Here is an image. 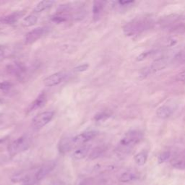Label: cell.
I'll return each instance as SVG.
<instances>
[{"instance_id":"obj_24","label":"cell","mask_w":185,"mask_h":185,"mask_svg":"<svg viewBox=\"0 0 185 185\" xmlns=\"http://www.w3.org/2000/svg\"><path fill=\"white\" fill-rule=\"evenodd\" d=\"M51 20L54 22H56V23H63V22H64L67 20V18L65 17L64 15L56 14L54 15V17H52Z\"/></svg>"},{"instance_id":"obj_18","label":"cell","mask_w":185,"mask_h":185,"mask_svg":"<svg viewBox=\"0 0 185 185\" xmlns=\"http://www.w3.org/2000/svg\"><path fill=\"white\" fill-rule=\"evenodd\" d=\"M104 9V2L101 1H95L93 2V16L95 17H98L101 15L102 11Z\"/></svg>"},{"instance_id":"obj_21","label":"cell","mask_w":185,"mask_h":185,"mask_svg":"<svg viewBox=\"0 0 185 185\" xmlns=\"http://www.w3.org/2000/svg\"><path fill=\"white\" fill-rule=\"evenodd\" d=\"M28 174L25 173H19L15 175L12 178V181L15 182H23V181H28Z\"/></svg>"},{"instance_id":"obj_17","label":"cell","mask_w":185,"mask_h":185,"mask_svg":"<svg viewBox=\"0 0 185 185\" xmlns=\"http://www.w3.org/2000/svg\"><path fill=\"white\" fill-rule=\"evenodd\" d=\"M148 159V153L146 152L143 151L137 154L134 156V161L138 166H143L145 165Z\"/></svg>"},{"instance_id":"obj_2","label":"cell","mask_w":185,"mask_h":185,"mask_svg":"<svg viewBox=\"0 0 185 185\" xmlns=\"http://www.w3.org/2000/svg\"><path fill=\"white\" fill-rule=\"evenodd\" d=\"M54 117V112L46 111V112H41L33 119L31 125L33 129L39 130L45 127L47 124L51 121Z\"/></svg>"},{"instance_id":"obj_29","label":"cell","mask_w":185,"mask_h":185,"mask_svg":"<svg viewBox=\"0 0 185 185\" xmlns=\"http://www.w3.org/2000/svg\"><path fill=\"white\" fill-rule=\"evenodd\" d=\"M33 184H34V182H32V181H30V180L28 179V181H26L25 183L22 185H33Z\"/></svg>"},{"instance_id":"obj_25","label":"cell","mask_w":185,"mask_h":185,"mask_svg":"<svg viewBox=\"0 0 185 185\" xmlns=\"http://www.w3.org/2000/svg\"><path fill=\"white\" fill-rule=\"evenodd\" d=\"M12 84L9 81H4L0 82V90H7L12 88Z\"/></svg>"},{"instance_id":"obj_14","label":"cell","mask_w":185,"mask_h":185,"mask_svg":"<svg viewBox=\"0 0 185 185\" xmlns=\"http://www.w3.org/2000/svg\"><path fill=\"white\" fill-rule=\"evenodd\" d=\"M46 101V94L44 93H41V94L37 97V99L30 104L29 108H28V111H29V112H32V111L36 110L37 108L42 107L43 106H44Z\"/></svg>"},{"instance_id":"obj_6","label":"cell","mask_w":185,"mask_h":185,"mask_svg":"<svg viewBox=\"0 0 185 185\" xmlns=\"http://www.w3.org/2000/svg\"><path fill=\"white\" fill-rule=\"evenodd\" d=\"M65 77H66V73L64 72H59V73L52 74L43 80V85L47 87L56 86L61 83L64 80Z\"/></svg>"},{"instance_id":"obj_33","label":"cell","mask_w":185,"mask_h":185,"mask_svg":"<svg viewBox=\"0 0 185 185\" xmlns=\"http://www.w3.org/2000/svg\"><path fill=\"white\" fill-rule=\"evenodd\" d=\"M2 56V54H0V56Z\"/></svg>"},{"instance_id":"obj_3","label":"cell","mask_w":185,"mask_h":185,"mask_svg":"<svg viewBox=\"0 0 185 185\" xmlns=\"http://www.w3.org/2000/svg\"><path fill=\"white\" fill-rule=\"evenodd\" d=\"M142 138V134L140 132L132 130L128 132L120 141V145L123 148H130L136 145Z\"/></svg>"},{"instance_id":"obj_4","label":"cell","mask_w":185,"mask_h":185,"mask_svg":"<svg viewBox=\"0 0 185 185\" xmlns=\"http://www.w3.org/2000/svg\"><path fill=\"white\" fill-rule=\"evenodd\" d=\"M98 134L95 131H86L82 132L72 138V143H73V148L80 147L88 143V141L92 140Z\"/></svg>"},{"instance_id":"obj_12","label":"cell","mask_w":185,"mask_h":185,"mask_svg":"<svg viewBox=\"0 0 185 185\" xmlns=\"http://www.w3.org/2000/svg\"><path fill=\"white\" fill-rule=\"evenodd\" d=\"M59 151L62 153H66L72 149H73V143H72V138H65L60 140L58 145Z\"/></svg>"},{"instance_id":"obj_26","label":"cell","mask_w":185,"mask_h":185,"mask_svg":"<svg viewBox=\"0 0 185 185\" xmlns=\"http://www.w3.org/2000/svg\"><path fill=\"white\" fill-rule=\"evenodd\" d=\"M88 67H89V65L88 64H84L80 65V66L75 67V68L74 69V71L78 72V73H81V72H84V71L87 70L88 68Z\"/></svg>"},{"instance_id":"obj_34","label":"cell","mask_w":185,"mask_h":185,"mask_svg":"<svg viewBox=\"0 0 185 185\" xmlns=\"http://www.w3.org/2000/svg\"></svg>"},{"instance_id":"obj_10","label":"cell","mask_w":185,"mask_h":185,"mask_svg":"<svg viewBox=\"0 0 185 185\" xmlns=\"http://www.w3.org/2000/svg\"><path fill=\"white\" fill-rule=\"evenodd\" d=\"M90 145H81V146L78 147L73 152V154H72V158H73L74 160H76V161L83 159V158H86V156L88 154L89 151H90Z\"/></svg>"},{"instance_id":"obj_5","label":"cell","mask_w":185,"mask_h":185,"mask_svg":"<svg viewBox=\"0 0 185 185\" xmlns=\"http://www.w3.org/2000/svg\"><path fill=\"white\" fill-rule=\"evenodd\" d=\"M48 31V28L46 27H38L30 30L25 35V44H32L44 36Z\"/></svg>"},{"instance_id":"obj_27","label":"cell","mask_w":185,"mask_h":185,"mask_svg":"<svg viewBox=\"0 0 185 185\" xmlns=\"http://www.w3.org/2000/svg\"><path fill=\"white\" fill-rule=\"evenodd\" d=\"M173 166L177 169H185V161H177L173 164Z\"/></svg>"},{"instance_id":"obj_16","label":"cell","mask_w":185,"mask_h":185,"mask_svg":"<svg viewBox=\"0 0 185 185\" xmlns=\"http://www.w3.org/2000/svg\"><path fill=\"white\" fill-rule=\"evenodd\" d=\"M38 20V17L35 15H29L26 16L22 21V25L23 27H30L35 25Z\"/></svg>"},{"instance_id":"obj_8","label":"cell","mask_w":185,"mask_h":185,"mask_svg":"<svg viewBox=\"0 0 185 185\" xmlns=\"http://www.w3.org/2000/svg\"><path fill=\"white\" fill-rule=\"evenodd\" d=\"M147 23L145 22L139 20L138 22H133V23H130L127 25L125 31L127 34L133 35L134 33H138L145 29V25H147Z\"/></svg>"},{"instance_id":"obj_7","label":"cell","mask_w":185,"mask_h":185,"mask_svg":"<svg viewBox=\"0 0 185 185\" xmlns=\"http://www.w3.org/2000/svg\"><path fill=\"white\" fill-rule=\"evenodd\" d=\"M55 167L56 162L54 161H49L46 163L45 164H43V166L37 171L36 175H35L36 181H40V180L43 179V178H45L49 173H51V171L54 170V169L55 168Z\"/></svg>"},{"instance_id":"obj_32","label":"cell","mask_w":185,"mask_h":185,"mask_svg":"<svg viewBox=\"0 0 185 185\" xmlns=\"http://www.w3.org/2000/svg\"><path fill=\"white\" fill-rule=\"evenodd\" d=\"M1 116H2V114H0V117H1Z\"/></svg>"},{"instance_id":"obj_31","label":"cell","mask_w":185,"mask_h":185,"mask_svg":"<svg viewBox=\"0 0 185 185\" xmlns=\"http://www.w3.org/2000/svg\"><path fill=\"white\" fill-rule=\"evenodd\" d=\"M75 185H86V184L84 181H79L78 182H77V183H76Z\"/></svg>"},{"instance_id":"obj_19","label":"cell","mask_w":185,"mask_h":185,"mask_svg":"<svg viewBox=\"0 0 185 185\" xmlns=\"http://www.w3.org/2000/svg\"><path fill=\"white\" fill-rule=\"evenodd\" d=\"M136 178V175L134 173L130 172V171H127V172L123 173L120 176L119 180L122 182H129L134 180Z\"/></svg>"},{"instance_id":"obj_22","label":"cell","mask_w":185,"mask_h":185,"mask_svg":"<svg viewBox=\"0 0 185 185\" xmlns=\"http://www.w3.org/2000/svg\"><path fill=\"white\" fill-rule=\"evenodd\" d=\"M174 60L178 63H181V64H184L185 63V51H182L180 52H178L174 57Z\"/></svg>"},{"instance_id":"obj_23","label":"cell","mask_w":185,"mask_h":185,"mask_svg":"<svg viewBox=\"0 0 185 185\" xmlns=\"http://www.w3.org/2000/svg\"><path fill=\"white\" fill-rule=\"evenodd\" d=\"M171 157V153L169 152H164L158 157V163L163 164V163L166 162Z\"/></svg>"},{"instance_id":"obj_30","label":"cell","mask_w":185,"mask_h":185,"mask_svg":"<svg viewBox=\"0 0 185 185\" xmlns=\"http://www.w3.org/2000/svg\"><path fill=\"white\" fill-rule=\"evenodd\" d=\"M52 185H65L64 182H62L61 181H55Z\"/></svg>"},{"instance_id":"obj_20","label":"cell","mask_w":185,"mask_h":185,"mask_svg":"<svg viewBox=\"0 0 185 185\" xmlns=\"http://www.w3.org/2000/svg\"><path fill=\"white\" fill-rule=\"evenodd\" d=\"M104 151H105V148H104V147L100 146L95 148L93 149L92 152H91L89 158H90V159H95V158H99L100 156H101Z\"/></svg>"},{"instance_id":"obj_9","label":"cell","mask_w":185,"mask_h":185,"mask_svg":"<svg viewBox=\"0 0 185 185\" xmlns=\"http://www.w3.org/2000/svg\"><path fill=\"white\" fill-rule=\"evenodd\" d=\"M23 15L24 12L23 11H17V12H14L10 15L1 17L0 23L4 24H14L17 23Z\"/></svg>"},{"instance_id":"obj_15","label":"cell","mask_w":185,"mask_h":185,"mask_svg":"<svg viewBox=\"0 0 185 185\" xmlns=\"http://www.w3.org/2000/svg\"><path fill=\"white\" fill-rule=\"evenodd\" d=\"M54 3V1L52 0H43L40 2H38V4H36V7H35L33 9V12H41L43 11H45L47 9L53 5Z\"/></svg>"},{"instance_id":"obj_28","label":"cell","mask_w":185,"mask_h":185,"mask_svg":"<svg viewBox=\"0 0 185 185\" xmlns=\"http://www.w3.org/2000/svg\"><path fill=\"white\" fill-rule=\"evenodd\" d=\"M178 81L182 82H185V71L182 72L179 74H178L177 75V77H176Z\"/></svg>"},{"instance_id":"obj_13","label":"cell","mask_w":185,"mask_h":185,"mask_svg":"<svg viewBox=\"0 0 185 185\" xmlns=\"http://www.w3.org/2000/svg\"><path fill=\"white\" fill-rule=\"evenodd\" d=\"M174 109L170 106H162L160 108H158L156 112V115L158 118L161 119H166L171 116L173 114Z\"/></svg>"},{"instance_id":"obj_1","label":"cell","mask_w":185,"mask_h":185,"mask_svg":"<svg viewBox=\"0 0 185 185\" xmlns=\"http://www.w3.org/2000/svg\"><path fill=\"white\" fill-rule=\"evenodd\" d=\"M30 145V140L28 136H21L13 141L8 147L10 155L14 156L27 150Z\"/></svg>"},{"instance_id":"obj_11","label":"cell","mask_w":185,"mask_h":185,"mask_svg":"<svg viewBox=\"0 0 185 185\" xmlns=\"http://www.w3.org/2000/svg\"><path fill=\"white\" fill-rule=\"evenodd\" d=\"M169 59V58L166 57V56L158 58V59H156L153 63V64L150 67V72H156L161 70V69H163L168 64Z\"/></svg>"}]
</instances>
